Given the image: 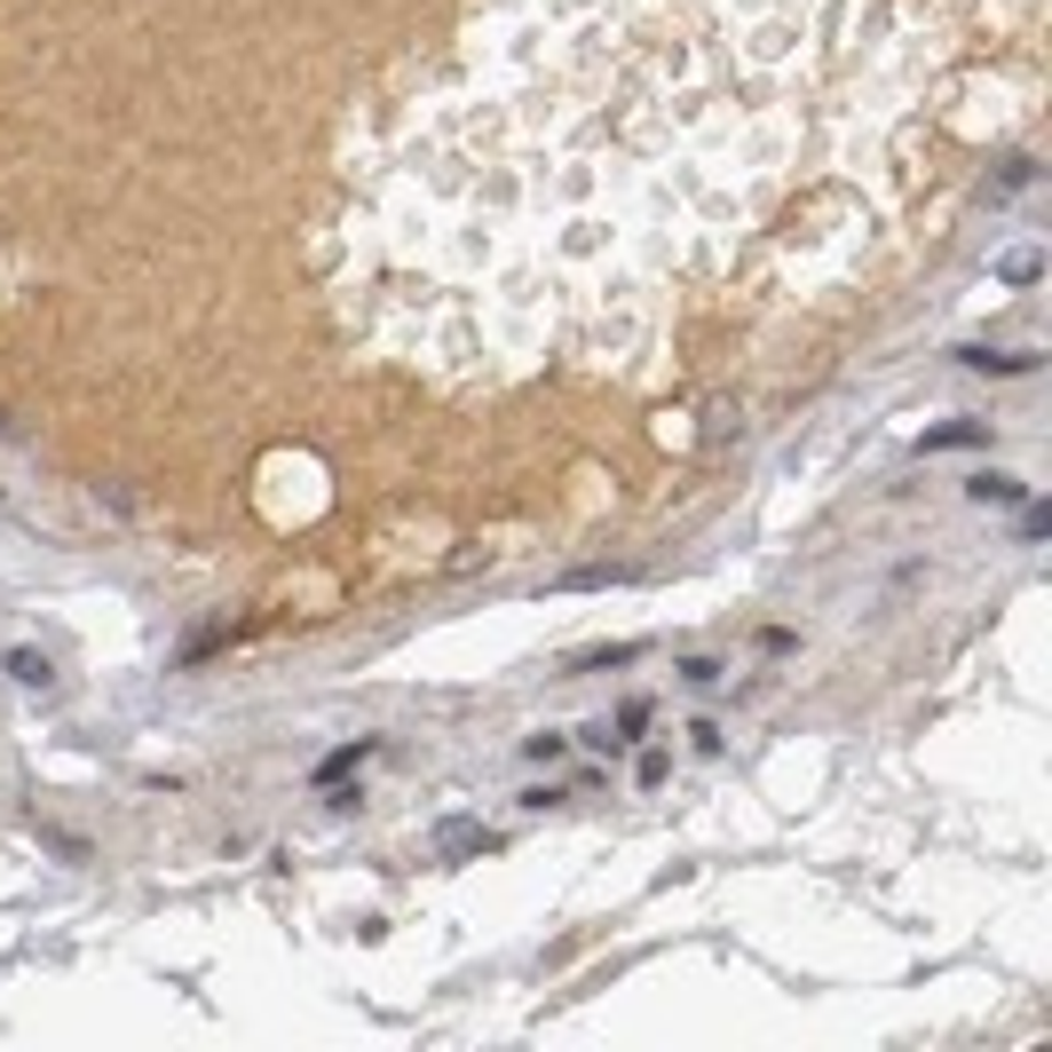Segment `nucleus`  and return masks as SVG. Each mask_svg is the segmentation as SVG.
<instances>
[{"mask_svg":"<svg viewBox=\"0 0 1052 1052\" xmlns=\"http://www.w3.org/2000/svg\"><path fill=\"white\" fill-rule=\"evenodd\" d=\"M491 0L404 104L388 175L459 198V222L381 237L341 301L404 364L499 388L538 364L641 372L697 285H721L768 214L665 159L807 183L816 135H863L846 80L863 0Z\"/></svg>","mask_w":1052,"mask_h":1052,"instance_id":"1","label":"nucleus"},{"mask_svg":"<svg viewBox=\"0 0 1052 1052\" xmlns=\"http://www.w3.org/2000/svg\"><path fill=\"white\" fill-rule=\"evenodd\" d=\"M981 506H1021L1029 499V483H1013V475H973V483H966Z\"/></svg>","mask_w":1052,"mask_h":1052,"instance_id":"2","label":"nucleus"},{"mask_svg":"<svg viewBox=\"0 0 1052 1052\" xmlns=\"http://www.w3.org/2000/svg\"><path fill=\"white\" fill-rule=\"evenodd\" d=\"M364 760H372V736L341 744V752H325V760H317V784H332V775H349V768H364Z\"/></svg>","mask_w":1052,"mask_h":1052,"instance_id":"3","label":"nucleus"},{"mask_svg":"<svg viewBox=\"0 0 1052 1052\" xmlns=\"http://www.w3.org/2000/svg\"><path fill=\"white\" fill-rule=\"evenodd\" d=\"M958 444H990V428H966V420H958V428H926V435H919V452H958Z\"/></svg>","mask_w":1052,"mask_h":1052,"instance_id":"4","label":"nucleus"},{"mask_svg":"<svg viewBox=\"0 0 1052 1052\" xmlns=\"http://www.w3.org/2000/svg\"><path fill=\"white\" fill-rule=\"evenodd\" d=\"M973 372H1037V349H1013V356H990V349H966Z\"/></svg>","mask_w":1052,"mask_h":1052,"instance_id":"5","label":"nucleus"},{"mask_svg":"<svg viewBox=\"0 0 1052 1052\" xmlns=\"http://www.w3.org/2000/svg\"><path fill=\"white\" fill-rule=\"evenodd\" d=\"M9 673H16V681H32V689H40V681H48V665H40V657H32V650H16V657H9Z\"/></svg>","mask_w":1052,"mask_h":1052,"instance_id":"6","label":"nucleus"},{"mask_svg":"<svg viewBox=\"0 0 1052 1052\" xmlns=\"http://www.w3.org/2000/svg\"><path fill=\"white\" fill-rule=\"evenodd\" d=\"M523 752H530V760H562V752H570V736H530Z\"/></svg>","mask_w":1052,"mask_h":1052,"instance_id":"7","label":"nucleus"},{"mask_svg":"<svg viewBox=\"0 0 1052 1052\" xmlns=\"http://www.w3.org/2000/svg\"><path fill=\"white\" fill-rule=\"evenodd\" d=\"M1037 269H1044L1037 254H1013V261H1005V285H1029V278H1037Z\"/></svg>","mask_w":1052,"mask_h":1052,"instance_id":"8","label":"nucleus"},{"mask_svg":"<svg viewBox=\"0 0 1052 1052\" xmlns=\"http://www.w3.org/2000/svg\"><path fill=\"white\" fill-rule=\"evenodd\" d=\"M681 681H697V689H712V681H721V665H712V657H689V665H681Z\"/></svg>","mask_w":1052,"mask_h":1052,"instance_id":"9","label":"nucleus"},{"mask_svg":"<svg viewBox=\"0 0 1052 1052\" xmlns=\"http://www.w3.org/2000/svg\"><path fill=\"white\" fill-rule=\"evenodd\" d=\"M665 775H673V752H650V760H641V784H650V792L665 784Z\"/></svg>","mask_w":1052,"mask_h":1052,"instance_id":"10","label":"nucleus"}]
</instances>
